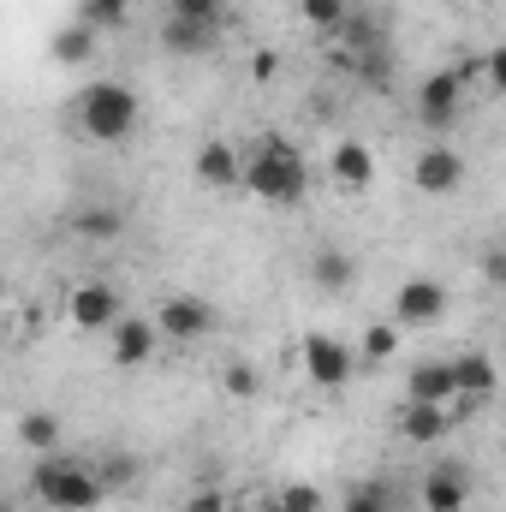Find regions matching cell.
Instances as JSON below:
<instances>
[{"label": "cell", "instance_id": "cell-22", "mask_svg": "<svg viewBox=\"0 0 506 512\" xmlns=\"http://www.w3.org/2000/svg\"><path fill=\"white\" fill-rule=\"evenodd\" d=\"M298 18H304L310 30H322V36H346L352 6H346V0H298Z\"/></svg>", "mask_w": 506, "mask_h": 512}, {"label": "cell", "instance_id": "cell-13", "mask_svg": "<svg viewBox=\"0 0 506 512\" xmlns=\"http://www.w3.org/2000/svg\"><path fill=\"white\" fill-rule=\"evenodd\" d=\"M471 501V477L459 465H429L423 471V512H465Z\"/></svg>", "mask_w": 506, "mask_h": 512}, {"label": "cell", "instance_id": "cell-21", "mask_svg": "<svg viewBox=\"0 0 506 512\" xmlns=\"http://www.w3.org/2000/svg\"><path fill=\"white\" fill-rule=\"evenodd\" d=\"M96 477L108 483V495H120V489H131V483L143 477V465L131 459L126 447H102V453H96Z\"/></svg>", "mask_w": 506, "mask_h": 512}, {"label": "cell", "instance_id": "cell-6", "mask_svg": "<svg viewBox=\"0 0 506 512\" xmlns=\"http://www.w3.org/2000/svg\"><path fill=\"white\" fill-rule=\"evenodd\" d=\"M155 328H161V340L191 346V340H203V334L215 328V304H209V298H197V292L161 298V304H155Z\"/></svg>", "mask_w": 506, "mask_h": 512}, {"label": "cell", "instance_id": "cell-35", "mask_svg": "<svg viewBox=\"0 0 506 512\" xmlns=\"http://www.w3.org/2000/svg\"><path fill=\"white\" fill-rule=\"evenodd\" d=\"M268 512H286V507H280V501H274V507H268Z\"/></svg>", "mask_w": 506, "mask_h": 512}, {"label": "cell", "instance_id": "cell-28", "mask_svg": "<svg viewBox=\"0 0 506 512\" xmlns=\"http://www.w3.org/2000/svg\"><path fill=\"white\" fill-rule=\"evenodd\" d=\"M131 0H84V18L96 24V30H114V24H126Z\"/></svg>", "mask_w": 506, "mask_h": 512}, {"label": "cell", "instance_id": "cell-23", "mask_svg": "<svg viewBox=\"0 0 506 512\" xmlns=\"http://www.w3.org/2000/svg\"><path fill=\"white\" fill-rule=\"evenodd\" d=\"M399 352V322H370L358 340V364H387Z\"/></svg>", "mask_w": 506, "mask_h": 512}, {"label": "cell", "instance_id": "cell-29", "mask_svg": "<svg viewBox=\"0 0 506 512\" xmlns=\"http://www.w3.org/2000/svg\"><path fill=\"white\" fill-rule=\"evenodd\" d=\"M173 18H197V24L221 30V0H173Z\"/></svg>", "mask_w": 506, "mask_h": 512}, {"label": "cell", "instance_id": "cell-16", "mask_svg": "<svg viewBox=\"0 0 506 512\" xmlns=\"http://www.w3.org/2000/svg\"><path fill=\"white\" fill-rule=\"evenodd\" d=\"M453 376H459V399H495V387H501V370L489 352H459Z\"/></svg>", "mask_w": 506, "mask_h": 512}, {"label": "cell", "instance_id": "cell-3", "mask_svg": "<svg viewBox=\"0 0 506 512\" xmlns=\"http://www.w3.org/2000/svg\"><path fill=\"white\" fill-rule=\"evenodd\" d=\"M36 495L48 512H96L108 501V483L96 477V465L78 459H42L36 465Z\"/></svg>", "mask_w": 506, "mask_h": 512}, {"label": "cell", "instance_id": "cell-15", "mask_svg": "<svg viewBox=\"0 0 506 512\" xmlns=\"http://www.w3.org/2000/svg\"><path fill=\"white\" fill-rule=\"evenodd\" d=\"M399 435L411 447H435L447 435V405H429V399H405L399 405Z\"/></svg>", "mask_w": 506, "mask_h": 512}, {"label": "cell", "instance_id": "cell-9", "mask_svg": "<svg viewBox=\"0 0 506 512\" xmlns=\"http://www.w3.org/2000/svg\"><path fill=\"white\" fill-rule=\"evenodd\" d=\"M191 173H197L209 191H239V185H245V149L227 143V137H209V143L191 155Z\"/></svg>", "mask_w": 506, "mask_h": 512}, {"label": "cell", "instance_id": "cell-30", "mask_svg": "<svg viewBox=\"0 0 506 512\" xmlns=\"http://www.w3.org/2000/svg\"><path fill=\"white\" fill-rule=\"evenodd\" d=\"M179 512H233V501H227L221 489H191V495H185V507H179Z\"/></svg>", "mask_w": 506, "mask_h": 512}, {"label": "cell", "instance_id": "cell-19", "mask_svg": "<svg viewBox=\"0 0 506 512\" xmlns=\"http://www.w3.org/2000/svg\"><path fill=\"white\" fill-rule=\"evenodd\" d=\"M161 42H167L173 54H203V48L215 42V24H197V18H167V24H161Z\"/></svg>", "mask_w": 506, "mask_h": 512}, {"label": "cell", "instance_id": "cell-11", "mask_svg": "<svg viewBox=\"0 0 506 512\" xmlns=\"http://www.w3.org/2000/svg\"><path fill=\"white\" fill-rule=\"evenodd\" d=\"M328 173H334L340 191H370L376 185V149L358 143V137H340L334 155H328Z\"/></svg>", "mask_w": 506, "mask_h": 512}, {"label": "cell", "instance_id": "cell-26", "mask_svg": "<svg viewBox=\"0 0 506 512\" xmlns=\"http://www.w3.org/2000/svg\"><path fill=\"white\" fill-rule=\"evenodd\" d=\"M221 387H227L233 399H256V393H262V376H256V364H245V358H233V364L221 370Z\"/></svg>", "mask_w": 506, "mask_h": 512}, {"label": "cell", "instance_id": "cell-4", "mask_svg": "<svg viewBox=\"0 0 506 512\" xmlns=\"http://www.w3.org/2000/svg\"><path fill=\"white\" fill-rule=\"evenodd\" d=\"M298 358H304V376L322 387V393H340L358 370V346L334 340V334H304L298 340Z\"/></svg>", "mask_w": 506, "mask_h": 512}, {"label": "cell", "instance_id": "cell-18", "mask_svg": "<svg viewBox=\"0 0 506 512\" xmlns=\"http://www.w3.org/2000/svg\"><path fill=\"white\" fill-rule=\"evenodd\" d=\"M54 60H60V66H90V60H96V24L78 18V24L54 30Z\"/></svg>", "mask_w": 506, "mask_h": 512}, {"label": "cell", "instance_id": "cell-24", "mask_svg": "<svg viewBox=\"0 0 506 512\" xmlns=\"http://www.w3.org/2000/svg\"><path fill=\"white\" fill-rule=\"evenodd\" d=\"M18 441L36 447V453H54V447H60V417H54V411H30V417L18 423Z\"/></svg>", "mask_w": 506, "mask_h": 512}, {"label": "cell", "instance_id": "cell-14", "mask_svg": "<svg viewBox=\"0 0 506 512\" xmlns=\"http://www.w3.org/2000/svg\"><path fill=\"white\" fill-rule=\"evenodd\" d=\"M405 399L453 405V399H459V376H453V358H447V364H441V358H423V364H411V376H405Z\"/></svg>", "mask_w": 506, "mask_h": 512}, {"label": "cell", "instance_id": "cell-7", "mask_svg": "<svg viewBox=\"0 0 506 512\" xmlns=\"http://www.w3.org/2000/svg\"><path fill=\"white\" fill-rule=\"evenodd\" d=\"M441 316H447V286H441V280L417 274V280H405V286L393 292V322H399V328H435Z\"/></svg>", "mask_w": 506, "mask_h": 512}, {"label": "cell", "instance_id": "cell-25", "mask_svg": "<svg viewBox=\"0 0 506 512\" xmlns=\"http://www.w3.org/2000/svg\"><path fill=\"white\" fill-rule=\"evenodd\" d=\"M399 501H393V483H358V489H346V501H340V512H393Z\"/></svg>", "mask_w": 506, "mask_h": 512}, {"label": "cell", "instance_id": "cell-32", "mask_svg": "<svg viewBox=\"0 0 506 512\" xmlns=\"http://www.w3.org/2000/svg\"><path fill=\"white\" fill-rule=\"evenodd\" d=\"M483 72H489V84H495V90H506V42L483 54Z\"/></svg>", "mask_w": 506, "mask_h": 512}, {"label": "cell", "instance_id": "cell-20", "mask_svg": "<svg viewBox=\"0 0 506 512\" xmlns=\"http://www.w3.org/2000/svg\"><path fill=\"white\" fill-rule=\"evenodd\" d=\"M72 227H78L84 239L108 245V239H120V233H126V215H120V209H108V203H90V209H78V215H72Z\"/></svg>", "mask_w": 506, "mask_h": 512}, {"label": "cell", "instance_id": "cell-34", "mask_svg": "<svg viewBox=\"0 0 506 512\" xmlns=\"http://www.w3.org/2000/svg\"><path fill=\"white\" fill-rule=\"evenodd\" d=\"M274 66H280V60H274L268 48H256V54H251V78H256V84H268V78H274Z\"/></svg>", "mask_w": 506, "mask_h": 512}, {"label": "cell", "instance_id": "cell-33", "mask_svg": "<svg viewBox=\"0 0 506 512\" xmlns=\"http://www.w3.org/2000/svg\"><path fill=\"white\" fill-rule=\"evenodd\" d=\"M358 72H364V84H381V90H387V60H381V54H364Z\"/></svg>", "mask_w": 506, "mask_h": 512}, {"label": "cell", "instance_id": "cell-27", "mask_svg": "<svg viewBox=\"0 0 506 512\" xmlns=\"http://www.w3.org/2000/svg\"><path fill=\"white\" fill-rule=\"evenodd\" d=\"M274 501H280L286 512H322V489H316V483H286Z\"/></svg>", "mask_w": 506, "mask_h": 512}, {"label": "cell", "instance_id": "cell-17", "mask_svg": "<svg viewBox=\"0 0 506 512\" xmlns=\"http://www.w3.org/2000/svg\"><path fill=\"white\" fill-rule=\"evenodd\" d=\"M310 280L322 292H346L358 280V262H352V251H340V245H322V251L310 256Z\"/></svg>", "mask_w": 506, "mask_h": 512}, {"label": "cell", "instance_id": "cell-12", "mask_svg": "<svg viewBox=\"0 0 506 512\" xmlns=\"http://www.w3.org/2000/svg\"><path fill=\"white\" fill-rule=\"evenodd\" d=\"M108 334H114V352H108V358H114L120 370H143V364L155 358V346H161V328L143 322V316H126V322L108 328Z\"/></svg>", "mask_w": 506, "mask_h": 512}, {"label": "cell", "instance_id": "cell-2", "mask_svg": "<svg viewBox=\"0 0 506 512\" xmlns=\"http://www.w3.org/2000/svg\"><path fill=\"white\" fill-rule=\"evenodd\" d=\"M137 120H143V102H137V90L120 84V78H96V84L78 96V131L96 137V143H120V137H131Z\"/></svg>", "mask_w": 506, "mask_h": 512}, {"label": "cell", "instance_id": "cell-1", "mask_svg": "<svg viewBox=\"0 0 506 512\" xmlns=\"http://www.w3.org/2000/svg\"><path fill=\"white\" fill-rule=\"evenodd\" d=\"M245 191H251L256 203L298 209V203L310 197V161H304L292 143L268 137L262 149H251V155H245Z\"/></svg>", "mask_w": 506, "mask_h": 512}, {"label": "cell", "instance_id": "cell-8", "mask_svg": "<svg viewBox=\"0 0 506 512\" xmlns=\"http://www.w3.org/2000/svg\"><path fill=\"white\" fill-rule=\"evenodd\" d=\"M459 108H465V78H459V66L429 72V78H423V90H417V114H423V126L447 131L453 120H459Z\"/></svg>", "mask_w": 506, "mask_h": 512}, {"label": "cell", "instance_id": "cell-10", "mask_svg": "<svg viewBox=\"0 0 506 512\" xmlns=\"http://www.w3.org/2000/svg\"><path fill=\"white\" fill-rule=\"evenodd\" d=\"M411 185H417L423 197H453V191L465 185V161H459V149L429 143V149L411 161Z\"/></svg>", "mask_w": 506, "mask_h": 512}, {"label": "cell", "instance_id": "cell-31", "mask_svg": "<svg viewBox=\"0 0 506 512\" xmlns=\"http://www.w3.org/2000/svg\"><path fill=\"white\" fill-rule=\"evenodd\" d=\"M483 280L506 292V245H489V251H483Z\"/></svg>", "mask_w": 506, "mask_h": 512}, {"label": "cell", "instance_id": "cell-5", "mask_svg": "<svg viewBox=\"0 0 506 512\" xmlns=\"http://www.w3.org/2000/svg\"><path fill=\"white\" fill-rule=\"evenodd\" d=\"M66 316H72V328L102 334V328H120V322H126V298H120L108 280H78L72 298H66Z\"/></svg>", "mask_w": 506, "mask_h": 512}]
</instances>
